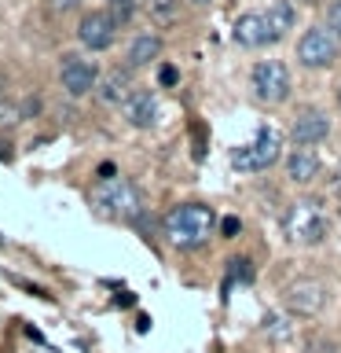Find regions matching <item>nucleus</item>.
Instances as JSON below:
<instances>
[{
	"instance_id": "obj_11",
	"label": "nucleus",
	"mask_w": 341,
	"mask_h": 353,
	"mask_svg": "<svg viewBox=\"0 0 341 353\" xmlns=\"http://www.w3.org/2000/svg\"><path fill=\"white\" fill-rule=\"evenodd\" d=\"M125 118H129V125H136V129L154 125V121H158V99H154V92L132 88V96L125 99Z\"/></svg>"
},
{
	"instance_id": "obj_27",
	"label": "nucleus",
	"mask_w": 341,
	"mask_h": 353,
	"mask_svg": "<svg viewBox=\"0 0 341 353\" xmlns=\"http://www.w3.org/2000/svg\"><path fill=\"white\" fill-rule=\"evenodd\" d=\"M338 103H341V88H338Z\"/></svg>"
},
{
	"instance_id": "obj_6",
	"label": "nucleus",
	"mask_w": 341,
	"mask_h": 353,
	"mask_svg": "<svg viewBox=\"0 0 341 353\" xmlns=\"http://www.w3.org/2000/svg\"><path fill=\"white\" fill-rule=\"evenodd\" d=\"M297 59L305 66H312V70H323L338 59V37L330 30H308L301 41H297Z\"/></svg>"
},
{
	"instance_id": "obj_4",
	"label": "nucleus",
	"mask_w": 341,
	"mask_h": 353,
	"mask_svg": "<svg viewBox=\"0 0 341 353\" xmlns=\"http://www.w3.org/2000/svg\"><path fill=\"white\" fill-rule=\"evenodd\" d=\"M279 148H283L279 132H275V129H261L257 137H253V143L231 151V162H235V170H242V173H261V170H268V165L279 159Z\"/></svg>"
},
{
	"instance_id": "obj_12",
	"label": "nucleus",
	"mask_w": 341,
	"mask_h": 353,
	"mask_svg": "<svg viewBox=\"0 0 341 353\" xmlns=\"http://www.w3.org/2000/svg\"><path fill=\"white\" fill-rule=\"evenodd\" d=\"M286 305L294 309V313L301 316H312L323 309V287H319L316 280H297L290 291H286Z\"/></svg>"
},
{
	"instance_id": "obj_9",
	"label": "nucleus",
	"mask_w": 341,
	"mask_h": 353,
	"mask_svg": "<svg viewBox=\"0 0 341 353\" xmlns=\"http://www.w3.org/2000/svg\"><path fill=\"white\" fill-rule=\"evenodd\" d=\"M59 77H63V88L70 96H85L88 88H96V63L92 59H77V55H66Z\"/></svg>"
},
{
	"instance_id": "obj_8",
	"label": "nucleus",
	"mask_w": 341,
	"mask_h": 353,
	"mask_svg": "<svg viewBox=\"0 0 341 353\" xmlns=\"http://www.w3.org/2000/svg\"><path fill=\"white\" fill-rule=\"evenodd\" d=\"M235 41L242 48H264V44L279 41L272 30V22H268V11H250V15H242L235 22Z\"/></svg>"
},
{
	"instance_id": "obj_10",
	"label": "nucleus",
	"mask_w": 341,
	"mask_h": 353,
	"mask_svg": "<svg viewBox=\"0 0 341 353\" xmlns=\"http://www.w3.org/2000/svg\"><path fill=\"white\" fill-rule=\"evenodd\" d=\"M327 132H330V121H327L323 110H301L290 137H294L297 148H316V143L327 140Z\"/></svg>"
},
{
	"instance_id": "obj_25",
	"label": "nucleus",
	"mask_w": 341,
	"mask_h": 353,
	"mask_svg": "<svg viewBox=\"0 0 341 353\" xmlns=\"http://www.w3.org/2000/svg\"><path fill=\"white\" fill-rule=\"evenodd\" d=\"M191 4H209V0H191Z\"/></svg>"
},
{
	"instance_id": "obj_15",
	"label": "nucleus",
	"mask_w": 341,
	"mask_h": 353,
	"mask_svg": "<svg viewBox=\"0 0 341 353\" xmlns=\"http://www.w3.org/2000/svg\"><path fill=\"white\" fill-rule=\"evenodd\" d=\"M162 55V41L154 37V33H143L129 44V66H147Z\"/></svg>"
},
{
	"instance_id": "obj_26",
	"label": "nucleus",
	"mask_w": 341,
	"mask_h": 353,
	"mask_svg": "<svg viewBox=\"0 0 341 353\" xmlns=\"http://www.w3.org/2000/svg\"><path fill=\"white\" fill-rule=\"evenodd\" d=\"M305 4H319V0H305Z\"/></svg>"
},
{
	"instance_id": "obj_13",
	"label": "nucleus",
	"mask_w": 341,
	"mask_h": 353,
	"mask_svg": "<svg viewBox=\"0 0 341 353\" xmlns=\"http://www.w3.org/2000/svg\"><path fill=\"white\" fill-rule=\"evenodd\" d=\"M132 88H136V81L129 70H107V77L99 81V103H125Z\"/></svg>"
},
{
	"instance_id": "obj_7",
	"label": "nucleus",
	"mask_w": 341,
	"mask_h": 353,
	"mask_svg": "<svg viewBox=\"0 0 341 353\" xmlns=\"http://www.w3.org/2000/svg\"><path fill=\"white\" fill-rule=\"evenodd\" d=\"M114 30H118V22L110 19V11H88L81 19V26H77V37H81L85 48L107 52L114 44Z\"/></svg>"
},
{
	"instance_id": "obj_18",
	"label": "nucleus",
	"mask_w": 341,
	"mask_h": 353,
	"mask_svg": "<svg viewBox=\"0 0 341 353\" xmlns=\"http://www.w3.org/2000/svg\"><path fill=\"white\" fill-rule=\"evenodd\" d=\"M147 11L158 26H169V22H176V15H180V0H147Z\"/></svg>"
},
{
	"instance_id": "obj_23",
	"label": "nucleus",
	"mask_w": 341,
	"mask_h": 353,
	"mask_svg": "<svg viewBox=\"0 0 341 353\" xmlns=\"http://www.w3.org/2000/svg\"><path fill=\"white\" fill-rule=\"evenodd\" d=\"M48 4H52L55 11H74L77 4H81V0H48Z\"/></svg>"
},
{
	"instance_id": "obj_3",
	"label": "nucleus",
	"mask_w": 341,
	"mask_h": 353,
	"mask_svg": "<svg viewBox=\"0 0 341 353\" xmlns=\"http://www.w3.org/2000/svg\"><path fill=\"white\" fill-rule=\"evenodd\" d=\"M283 236L290 243H319L327 236V214L319 210V203H294L283 217Z\"/></svg>"
},
{
	"instance_id": "obj_14",
	"label": "nucleus",
	"mask_w": 341,
	"mask_h": 353,
	"mask_svg": "<svg viewBox=\"0 0 341 353\" xmlns=\"http://www.w3.org/2000/svg\"><path fill=\"white\" fill-rule=\"evenodd\" d=\"M286 173H290L294 184H308L319 176V159L312 154V148H297L290 159H286Z\"/></svg>"
},
{
	"instance_id": "obj_1",
	"label": "nucleus",
	"mask_w": 341,
	"mask_h": 353,
	"mask_svg": "<svg viewBox=\"0 0 341 353\" xmlns=\"http://www.w3.org/2000/svg\"><path fill=\"white\" fill-rule=\"evenodd\" d=\"M217 228V217L213 210L202 206V203H180L169 210V217H165V239H169V247L176 250H198L202 243L213 236Z\"/></svg>"
},
{
	"instance_id": "obj_20",
	"label": "nucleus",
	"mask_w": 341,
	"mask_h": 353,
	"mask_svg": "<svg viewBox=\"0 0 341 353\" xmlns=\"http://www.w3.org/2000/svg\"><path fill=\"white\" fill-rule=\"evenodd\" d=\"M327 30L334 33V37H341V0L330 4V11H327Z\"/></svg>"
},
{
	"instance_id": "obj_21",
	"label": "nucleus",
	"mask_w": 341,
	"mask_h": 353,
	"mask_svg": "<svg viewBox=\"0 0 341 353\" xmlns=\"http://www.w3.org/2000/svg\"><path fill=\"white\" fill-rule=\"evenodd\" d=\"M158 81H162L165 88H169V85H176V81H180V70H176V66H169V63H165L162 70H158Z\"/></svg>"
},
{
	"instance_id": "obj_5",
	"label": "nucleus",
	"mask_w": 341,
	"mask_h": 353,
	"mask_svg": "<svg viewBox=\"0 0 341 353\" xmlns=\"http://www.w3.org/2000/svg\"><path fill=\"white\" fill-rule=\"evenodd\" d=\"M253 96L261 103H283L290 96V70L275 59H264L253 66Z\"/></svg>"
},
{
	"instance_id": "obj_19",
	"label": "nucleus",
	"mask_w": 341,
	"mask_h": 353,
	"mask_svg": "<svg viewBox=\"0 0 341 353\" xmlns=\"http://www.w3.org/2000/svg\"><path fill=\"white\" fill-rule=\"evenodd\" d=\"M132 0H107V11H110V19L118 22V26H125V22L132 19Z\"/></svg>"
},
{
	"instance_id": "obj_24",
	"label": "nucleus",
	"mask_w": 341,
	"mask_h": 353,
	"mask_svg": "<svg viewBox=\"0 0 341 353\" xmlns=\"http://www.w3.org/2000/svg\"><path fill=\"white\" fill-rule=\"evenodd\" d=\"M110 176H114V162H103L99 165V181H110Z\"/></svg>"
},
{
	"instance_id": "obj_16",
	"label": "nucleus",
	"mask_w": 341,
	"mask_h": 353,
	"mask_svg": "<svg viewBox=\"0 0 341 353\" xmlns=\"http://www.w3.org/2000/svg\"><path fill=\"white\" fill-rule=\"evenodd\" d=\"M268 22H272V30H275V37H283L286 30L297 22V11H294V4L290 0H275V4L268 8Z\"/></svg>"
},
{
	"instance_id": "obj_2",
	"label": "nucleus",
	"mask_w": 341,
	"mask_h": 353,
	"mask_svg": "<svg viewBox=\"0 0 341 353\" xmlns=\"http://www.w3.org/2000/svg\"><path fill=\"white\" fill-rule=\"evenodd\" d=\"M92 206L99 217H110V221H129L140 214V188L129 184V181H99V188L92 192Z\"/></svg>"
},
{
	"instance_id": "obj_22",
	"label": "nucleus",
	"mask_w": 341,
	"mask_h": 353,
	"mask_svg": "<svg viewBox=\"0 0 341 353\" xmlns=\"http://www.w3.org/2000/svg\"><path fill=\"white\" fill-rule=\"evenodd\" d=\"M239 228H242V225H239V217H224V221H220V232H224V239H231Z\"/></svg>"
},
{
	"instance_id": "obj_17",
	"label": "nucleus",
	"mask_w": 341,
	"mask_h": 353,
	"mask_svg": "<svg viewBox=\"0 0 341 353\" xmlns=\"http://www.w3.org/2000/svg\"><path fill=\"white\" fill-rule=\"evenodd\" d=\"M253 276H257V269H253L250 258H231L228 261V276H224V291H231L235 283H253Z\"/></svg>"
}]
</instances>
